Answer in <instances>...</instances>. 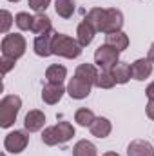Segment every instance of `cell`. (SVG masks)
<instances>
[{
	"mask_svg": "<svg viewBox=\"0 0 154 156\" xmlns=\"http://www.w3.org/2000/svg\"><path fill=\"white\" fill-rule=\"evenodd\" d=\"M82 45L78 44V40L71 38L64 33H56L53 38V55L56 56H64V58H78L82 55Z\"/></svg>",
	"mask_w": 154,
	"mask_h": 156,
	"instance_id": "obj_1",
	"label": "cell"
},
{
	"mask_svg": "<svg viewBox=\"0 0 154 156\" xmlns=\"http://www.w3.org/2000/svg\"><path fill=\"white\" fill-rule=\"evenodd\" d=\"M22 100L16 94H7L0 100V127L7 129L15 123V120L20 113Z\"/></svg>",
	"mask_w": 154,
	"mask_h": 156,
	"instance_id": "obj_2",
	"label": "cell"
},
{
	"mask_svg": "<svg viewBox=\"0 0 154 156\" xmlns=\"http://www.w3.org/2000/svg\"><path fill=\"white\" fill-rule=\"evenodd\" d=\"M26 38L18 33H11V35H5L2 38V55L4 56H9L13 60H18L20 56H24L26 53Z\"/></svg>",
	"mask_w": 154,
	"mask_h": 156,
	"instance_id": "obj_3",
	"label": "cell"
},
{
	"mask_svg": "<svg viewBox=\"0 0 154 156\" xmlns=\"http://www.w3.org/2000/svg\"><path fill=\"white\" fill-rule=\"evenodd\" d=\"M120 62V51L114 49L113 45H100L94 53V64L102 69V71H111L116 64Z\"/></svg>",
	"mask_w": 154,
	"mask_h": 156,
	"instance_id": "obj_4",
	"label": "cell"
},
{
	"mask_svg": "<svg viewBox=\"0 0 154 156\" xmlns=\"http://www.w3.org/2000/svg\"><path fill=\"white\" fill-rule=\"evenodd\" d=\"M29 145V136L24 131H13L4 138V149L11 154H20Z\"/></svg>",
	"mask_w": 154,
	"mask_h": 156,
	"instance_id": "obj_5",
	"label": "cell"
},
{
	"mask_svg": "<svg viewBox=\"0 0 154 156\" xmlns=\"http://www.w3.org/2000/svg\"><path fill=\"white\" fill-rule=\"evenodd\" d=\"M123 27V13L116 7L105 9V22H103V29L102 33L109 35V33H118Z\"/></svg>",
	"mask_w": 154,
	"mask_h": 156,
	"instance_id": "obj_6",
	"label": "cell"
},
{
	"mask_svg": "<svg viewBox=\"0 0 154 156\" xmlns=\"http://www.w3.org/2000/svg\"><path fill=\"white\" fill-rule=\"evenodd\" d=\"M54 35H56V31H47V33H44V35H38L37 38H35V44H33V49H35V53L42 56V58H47V56H51L53 55V38H54Z\"/></svg>",
	"mask_w": 154,
	"mask_h": 156,
	"instance_id": "obj_7",
	"label": "cell"
},
{
	"mask_svg": "<svg viewBox=\"0 0 154 156\" xmlns=\"http://www.w3.org/2000/svg\"><path fill=\"white\" fill-rule=\"evenodd\" d=\"M91 87L93 85H89L82 78L73 76L69 80V83H67V94L71 98H75V100H83V98H87L91 94Z\"/></svg>",
	"mask_w": 154,
	"mask_h": 156,
	"instance_id": "obj_8",
	"label": "cell"
},
{
	"mask_svg": "<svg viewBox=\"0 0 154 156\" xmlns=\"http://www.w3.org/2000/svg\"><path fill=\"white\" fill-rule=\"evenodd\" d=\"M64 93H67V89H64V85H56V83H45L42 87V100L49 105H54L62 100Z\"/></svg>",
	"mask_w": 154,
	"mask_h": 156,
	"instance_id": "obj_9",
	"label": "cell"
},
{
	"mask_svg": "<svg viewBox=\"0 0 154 156\" xmlns=\"http://www.w3.org/2000/svg\"><path fill=\"white\" fill-rule=\"evenodd\" d=\"M94 35H96V29L93 27V24L91 22H87L85 18L78 24L76 27V40L78 44L82 45V47H87L93 40H94Z\"/></svg>",
	"mask_w": 154,
	"mask_h": 156,
	"instance_id": "obj_10",
	"label": "cell"
},
{
	"mask_svg": "<svg viewBox=\"0 0 154 156\" xmlns=\"http://www.w3.org/2000/svg\"><path fill=\"white\" fill-rule=\"evenodd\" d=\"M152 67L154 64L149 60V58H138L136 62H132L131 69H132V78L134 80H145L152 75Z\"/></svg>",
	"mask_w": 154,
	"mask_h": 156,
	"instance_id": "obj_11",
	"label": "cell"
},
{
	"mask_svg": "<svg viewBox=\"0 0 154 156\" xmlns=\"http://www.w3.org/2000/svg\"><path fill=\"white\" fill-rule=\"evenodd\" d=\"M44 123H45V115L40 111V109H31L26 118H24V127H26V131H29V133H37L40 131L42 127H44Z\"/></svg>",
	"mask_w": 154,
	"mask_h": 156,
	"instance_id": "obj_12",
	"label": "cell"
},
{
	"mask_svg": "<svg viewBox=\"0 0 154 156\" xmlns=\"http://www.w3.org/2000/svg\"><path fill=\"white\" fill-rule=\"evenodd\" d=\"M127 156H154V147L147 140H132L127 147Z\"/></svg>",
	"mask_w": 154,
	"mask_h": 156,
	"instance_id": "obj_13",
	"label": "cell"
},
{
	"mask_svg": "<svg viewBox=\"0 0 154 156\" xmlns=\"http://www.w3.org/2000/svg\"><path fill=\"white\" fill-rule=\"evenodd\" d=\"M89 129H91L93 136H96V138H107L111 134V131H113V123L107 118L98 116V118H94V122L91 123Z\"/></svg>",
	"mask_w": 154,
	"mask_h": 156,
	"instance_id": "obj_14",
	"label": "cell"
},
{
	"mask_svg": "<svg viewBox=\"0 0 154 156\" xmlns=\"http://www.w3.org/2000/svg\"><path fill=\"white\" fill-rule=\"evenodd\" d=\"M98 71H96V67L93 66V64H80L76 67V71H75V76L82 78L83 82H87L89 85H96V82H98Z\"/></svg>",
	"mask_w": 154,
	"mask_h": 156,
	"instance_id": "obj_15",
	"label": "cell"
},
{
	"mask_svg": "<svg viewBox=\"0 0 154 156\" xmlns=\"http://www.w3.org/2000/svg\"><path fill=\"white\" fill-rule=\"evenodd\" d=\"M45 78L49 83H56V85H62L64 80L67 78V69L60 64H53L45 69Z\"/></svg>",
	"mask_w": 154,
	"mask_h": 156,
	"instance_id": "obj_16",
	"label": "cell"
},
{
	"mask_svg": "<svg viewBox=\"0 0 154 156\" xmlns=\"http://www.w3.org/2000/svg\"><path fill=\"white\" fill-rule=\"evenodd\" d=\"M111 73H113V76H114L116 83H127L131 78H132V69H131V66L129 64H125V62H118L114 67L111 69Z\"/></svg>",
	"mask_w": 154,
	"mask_h": 156,
	"instance_id": "obj_17",
	"label": "cell"
},
{
	"mask_svg": "<svg viewBox=\"0 0 154 156\" xmlns=\"http://www.w3.org/2000/svg\"><path fill=\"white\" fill-rule=\"evenodd\" d=\"M105 44L107 45H113L114 49H118L120 53L125 51L129 47V37L123 33V31H118V33H109L105 35Z\"/></svg>",
	"mask_w": 154,
	"mask_h": 156,
	"instance_id": "obj_18",
	"label": "cell"
},
{
	"mask_svg": "<svg viewBox=\"0 0 154 156\" xmlns=\"http://www.w3.org/2000/svg\"><path fill=\"white\" fill-rule=\"evenodd\" d=\"M73 156H98V149L89 140H80L73 147Z\"/></svg>",
	"mask_w": 154,
	"mask_h": 156,
	"instance_id": "obj_19",
	"label": "cell"
},
{
	"mask_svg": "<svg viewBox=\"0 0 154 156\" xmlns=\"http://www.w3.org/2000/svg\"><path fill=\"white\" fill-rule=\"evenodd\" d=\"M85 20L91 22L96 31H102V29H103V22H105V9H102V7H93V9L87 13Z\"/></svg>",
	"mask_w": 154,
	"mask_h": 156,
	"instance_id": "obj_20",
	"label": "cell"
},
{
	"mask_svg": "<svg viewBox=\"0 0 154 156\" xmlns=\"http://www.w3.org/2000/svg\"><path fill=\"white\" fill-rule=\"evenodd\" d=\"M51 29H53L51 18H49L47 15H44V13H38V15L35 16V20H33L31 31L37 33V35H44V33H47V31H51Z\"/></svg>",
	"mask_w": 154,
	"mask_h": 156,
	"instance_id": "obj_21",
	"label": "cell"
},
{
	"mask_svg": "<svg viewBox=\"0 0 154 156\" xmlns=\"http://www.w3.org/2000/svg\"><path fill=\"white\" fill-rule=\"evenodd\" d=\"M54 11L62 18H71L75 13V0H54Z\"/></svg>",
	"mask_w": 154,
	"mask_h": 156,
	"instance_id": "obj_22",
	"label": "cell"
},
{
	"mask_svg": "<svg viewBox=\"0 0 154 156\" xmlns=\"http://www.w3.org/2000/svg\"><path fill=\"white\" fill-rule=\"evenodd\" d=\"M54 127H56V133H58L60 144H65V142H69V140L75 136V127H73L69 122H58Z\"/></svg>",
	"mask_w": 154,
	"mask_h": 156,
	"instance_id": "obj_23",
	"label": "cell"
},
{
	"mask_svg": "<svg viewBox=\"0 0 154 156\" xmlns=\"http://www.w3.org/2000/svg\"><path fill=\"white\" fill-rule=\"evenodd\" d=\"M94 113L91 111V109H87V107H82V109H78L76 113H75V122H76L78 125H82V127H91V123L94 122Z\"/></svg>",
	"mask_w": 154,
	"mask_h": 156,
	"instance_id": "obj_24",
	"label": "cell"
},
{
	"mask_svg": "<svg viewBox=\"0 0 154 156\" xmlns=\"http://www.w3.org/2000/svg\"><path fill=\"white\" fill-rule=\"evenodd\" d=\"M33 20H35V16H31V15L26 13V11H22V13H18V15L15 16V24L18 26L20 31H29V29L33 27Z\"/></svg>",
	"mask_w": 154,
	"mask_h": 156,
	"instance_id": "obj_25",
	"label": "cell"
},
{
	"mask_svg": "<svg viewBox=\"0 0 154 156\" xmlns=\"http://www.w3.org/2000/svg\"><path fill=\"white\" fill-rule=\"evenodd\" d=\"M42 142H44L45 145H51V147L60 144V138H58V133H56V127H54V125L44 129V133H42Z\"/></svg>",
	"mask_w": 154,
	"mask_h": 156,
	"instance_id": "obj_26",
	"label": "cell"
},
{
	"mask_svg": "<svg viewBox=\"0 0 154 156\" xmlns=\"http://www.w3.org/2000/svg\"><path fill=\"white\" fill-rule=\"evenodd\" d=\"M114 85H116V80H114V76H113L111 71H102V73L98 75L96 87H100V89H111V87H114Z\"/></svg>",
	"mask_w": 154,
	"mask_h": 156,
	"instance_id": "obj_27",
	"label": "cell"
},
{
	"mask_svg": "<svg viewBox=\"0 0 154 156\" xmlns=\"http://www.w3.org/2000/svg\"><path fill=\"white\" fill-rule=\"evenodd\" d=\"M11 24H13V15H11L7 9H2V24H0V31H2L4 35H7Z\"/></svg>",
	"mask_w": 154,
	"mask_h": 156,
	"instance_id": "obj_28",
	"label": "cell"
},
{
	"mask_svg": "<svg viewBox=\"0 0 154 156\" xmlns=\"http://www.w3.org/2000/svg\"><path fill=\"white\" fill-rule=\"evenodd\" d=\"M15 62H16V60H13V58L2 55V58H0V73H2V76H5V75L15 67Z\"/></svg>",
	"mask_w": 154,
	"mask_h": 156,
	"instance_id": "obj_29",
	"label": "cell"
},
{
	"mask_svg": "<svg viewBox=\"0 0 154 156\" xmlns=\"http://www.w3.org/2000/svg\"><path fill=\"white\" fill-rule=\"evenodd\" d=\"M49 4H51V0H29V7L37 13H44Z\"/></svg>",
	"mask_w": 154,
	"mask_h": 156,
	"instance_id": "obj_30",
	"label": "cell"
},
{
	"mask_svg": "<svg viewBox=\"0 0 154 156\" xmlns=\"http://www.w3.org/2000/svg\"><path fill=\"white\" fill-rule=\"evenodd\" d=\"M145 94H147L149 102H154V82H151V83L147 85V89H145Z\"/></svg>",
	"mask_w": 154,
	"mask_h": 156,
	"instance_id": "obj_31",
	"label": "cell"
},
{
	"mask_svg": "<svg viewBox=\"0 0 154 156\" xmlns=\"http://www.w3.org/2000/svg\"><path fill=\"white\" fill-rule=\"evenodd\" d=\"M145 111H147V116L151 118V120H154V102H149L147 104V109Z\"/></svg>",
	"mask_w": 154,
	"mask_h": 156,
	"instance_id": "obj_32",
	"label": "cell"
},
{
	"mask_svg": "<svg viewBox=\"0 0 154 156\" xmlns=\"http://www.w3.org/2000/svg\"><path fill=\"white\" fill-rule=\"evenodd\" d=\"M147 58H149V60H151V62L154 64V42L151 44V47H149V53H147Z\"/></svg>",
	"mask_w": 154,
	"mask_h": 156,
	"instance_id": "obj_33",
	"label": "cell"
},
{
	"mask_svg": "<svg viewBox=\"0 0 154 156\" xmlns=\"http://www.w3.org/2000/svg\"><path fill=\"white\" fill-rule=\"evenodd\" d=\"M102 156H120V154L114 153V151H109V153H105V154H102Z\"/></svg>",
	"mask_w": 154,
	"mask_h": 156,
	"instance_id": "obj_34",
	"label": "cell"
},
{
	"mask_svg": "<svg viewBox=\"0 0 154 156\" xmlns=\"http://www.w3.org/2000/svg\"><path fill=\"white\" fill-rule=\"evenodd\" d=\"M9 2H20V0H9Z\"/></svg>",
	"mask_w": 154,
	"mask_h": 156,
	"instance_id": "obj_35",
	"label": "cell"
},
{
	"mask_svg": "<svg viewBox=\"0 0 154 156\" xmlns=\"http://www.w3.org/2000/svg\"><path fill=\"white\" fill-rule=\"evenodd\" d=\"M2 156H5V154H2Z\"/></svg>",
	"mask_w": 154,
	"mask_h": 156,
	"instance_id": "obj_36",
	"label": "cell"
}]
</instances>
